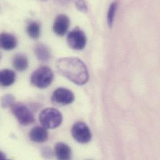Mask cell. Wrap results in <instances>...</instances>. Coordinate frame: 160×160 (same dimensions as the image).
<instances>
[{"mask_svg":"<svg viewBox=\"0 0 160 160\" xmlns=\"http://www.w3.org/2000/svg\"><path fill=\"white\" fill-rule=\"evenodd\" d=\"M58 72L73 83L82 85L89 79V74L86 65L76 58H62L56 62Z\"/></svg>","mask_w":160,"mask_h":160,"instance_id":"obj_1","label":"cell"},{"mask_svg":"<svg viewBox=\"0 0 160 160\" xmlns=\"http://www.w3.org/2000/svg\"><path fill=\"white\" fill-rule=\"evenodd\" d=\"M54 78V73L51 68L47 66H41L32 73L30 81L34 87L43 89L51 85Z\"/></svg>","mask_w":160,"mask_h":160,"instance_id":"obj_2","label":"cell"},{"mask_svg":"<svg viewBox=\"0 0 160 160\" xmlns=\"http://www.w3.org/2000/svg\"><path fill=\"white\" fill-rule=\"evenodd\" d=\"M39 120L42 126L46 129H54L61 125L63 117L61 112L58 109L49 107L41 112Z\"/></svg>","mask_w":160,"mask_h":160,"instance_id":"obj_3","label":"cell"},{"mask_svg":"<svg viewBox=\"0 0 160 160\" xmlns=\"http://www.w3.org/2000/svg\"><path fill=\"white\" fill-rule=\"evenodd\" d=\"M11 111L19 123L22 126L32 124L35 118L31 110L23 103L16 102L11 107Z\"/></svg>","mask_w":160,"mask_h":160,"instance_id":"obj_4","label":"cell"},{"mask_svg":"<svg viewBox=\"0 0 160 160\" xmlns=\"http://www.w3.org/2000/svg\"><path fill=\"white\" fill-rule=\"evenodd\" d=\"M71 134L74 139L81 144L88 143L92 139L90 129L86 123L82 122H78L73 125Z\"/></svg>","mask_w":160,"mask_h":160,"instance_id":"obj_5","label":"cell"},{"mask_svg":"<svg viewBox=\"0 0 160 160\" xmlns=\"http://www.w3.org/2000/svg\"><path fill=\"white\" fill-rule=\"evenodd\" d=\"M67 42L69 48L76 51L85 48L87 44V37L84 32L76 28L72 30L67 36Z\"/></svg>","mask_w":160,"mask_h":160,"instance_id":"obj_6","label":"cell"},{"mask_svg":"<svg viewBox=\"0 0 160 160\" xmlns=\"http://www.w3.org/2000/svg\"><path fill=\"white\" fill-rule=\"evenodd\" d=\"M52 102L58 105L66 106L71 104L75 100L74 93L69 88L59 87L52 94Z\"/></svg>","mask_w":160,"mask_h":160,"instance_id":"obj_7","label":"cell"},{"mask_svg":"<svg viewBox=\"0 0 160 160\" xmlns=\"http://www.w3.org/2000/svg\"><path fill=\"white\" fill-rule=\"evenodd\" d=\"M70 26V19L66 14H59L53 24V31L59 36H64Z\"/></svg>","mask_w":160,"mask_h":160,"instance_id":"obj_8","label":"cell"},{"mask_svg":"<svg viewBox=\"0 0 160 160\" xmlns=\"http://www.w3.org/2000/svg\"><path fill=\"white\" fill-rule=\"evenodd\" d=\"M18 40L15 36L8 32L0 34V48L5 51H12L16 48Z\"/></svg>","mask_w":160,"mask_h":160,"instance_id":"obj_9","label":"cell"},{"mask_svg":"<svg viewBox=\"0 0 160 160\" xmlns=\"http://www.w3.org/2000/svg\"><path fill=\"white\" fill-rule=\"evenodd\" d=\"M49 134L47 129L44 127H35L29 132V138L31 141L41 143H44L48 140Z\"/></svg>","mask_w":160,"mask_h":160,"instance_id":"obj_10","label":"cell"},{"mask_svg":"<svg viewBox=\"0 0 160 160\" xmlns=\"http://www.w3.org/2000/svg\"><path fill=\"white\" fill-rule=\"evenodd\" d=\"M54 153L59 160H69L71 158L72 150L71 147L66 143L59 142L54 147Z\"/></svg>","mask_w":160,"mask_h":160,"instance_id":"obj_11","label":"cell"},{"mask_svg":"<svg viewBox=\"0 0 160 160\" xmlns=\"http://www.w3.org/2000/svg\"><path fill=\"white\" fill-rule=\"evenodd\" d=\"M16 80V74L11 69H6L0 71V85L2 87H9Z\"/></svg>","mask_w":160,"mask_h":160,"instance_id":"obj_12","label":"cell"},{"mask_svg":"<svg viewBox=\"0 0 160 160\" xmlns=\"http://www.w3.org/2000/svg\"><path fill=\"white\" fill-rule=\"evenodd\" d=\"M34 53L38 59L42 62L48 61L51 58L50 49L46 45L41 43L35 46Z\"/></svg>","mask_w":160,"mask_h":160,"instance_id":"obj_13","label":"cell"},{"mask_svg":"<svg viewBox=\"0 0 160 160\" xmlns=\"http://www.w3.org/2000/svg\"><path fill=\"white\" fill-rule=\"evenodd\" d=\"M12 64L16 71L23 72L28 69L29 66L28 58L24 54H18L12 58Z\"/></svg>","mask_w":160,"mask_h":160,"instance_id":"obj_14","label":"cell"},{"mask_svg":"<svg viewBox=\"0 0 160 160\" xmlns=\"http://www.w3.org/2000/svg\"><path fill=\"white\" fill-rule=\"evenodd\" d=\"M27 33L31 39H38L41 36L40 24L36 21H31L28 24Z\"/></svg>","mask_w":160,"mask_h":160,"instance_id":"obj_15","label":"cell"},{"mask_svg":"<svg viewBox=\"0 0 160 160\" xmlns=\"http://www.w3.org/2000/svg\"><path fill=\"white\" fill-rule=\"evenodd\" d=\"M118 4L116 1L113 2L109 6L107 12V24L110 28H112L113 24L115 13L117 9Z\"/></svg>","mask_w":160,"mask_h":160,"instance_id":"obj_16","label":"cell"},{"mask_svg":"<svg viewBox=\"0 0 160 160\" xmlns=\"http://www.w3.org/2000/svg\"><path fill=\"white\" fill-rule=\"evenodd\" d=\"M15 98L12 94H6L0 98V105L2 108H11L14 103Z\"/></svg>","mask_w":160,"mask_h":160,"instance_id":"obj_17","label":"cell"},{"mask_svg":"<svg viewBox=\"0 0 160 160\" xmlns=\"http://www.w3.org/2000/svg\"><path fill=\"white\" fill-rule=\"evenodd\" d=\"M79 11L82 12H87L88 8L85 0H72Z\"/></svg>","mask_w":160,"mask_h":160,"instance_id":"obj_18","label":"cell"},{"mask_svg":"<svg viewBox=\"0 0 160 160\" xmlns=\"http://www.w3.org/2000/svg\"><path fill=\"white\" fill-rule=\"evenodd\" d=\"M6 160V155L0 151V160Z\"/></svg>","mask_w":160,"mask_h":160,"instance_id":"obj_19","label":"cell"},{"mask_svg":"<svg viewBox=\"0 0 160 160\" xmlns=\"http://www.w3.org/2000/svg\"><path fill=\"white\" fill-rule=\"evenodd\" d=\"M37 1H47V0H37Z\"/></svg>","mask_w":160,"mask_h":160,"instance_id":"obj_20","label":"cell"},{"mask_svg":"<svg viewBox=\"0 0 160 160\" xmlns=\"http://www.w3.org/2000/svg\"><path fill=\"white\" fill-rule=\"evenodd\" d=\"M1 54H0V60H1Z\"/></svg>","mask_w":160,"mask_h":160,"instance_id":"obj_21","label":"cell"}]
</instances>
